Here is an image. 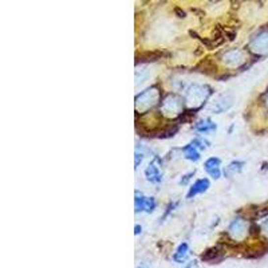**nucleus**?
I'll use <instances>...</instances> for the list:
<instances>
[{
    "label": "nucleus",
    "instance_id": "obj_1",
    "mask_svg": "<svg viewBox=\"0 0 268 268\" xmlns=\"http://www.w3.org/2000/svg\"><path fill=\"white\" fill-rule=\"evenodd\" d=\"M251 49L255 53H263V51L268 50V31H262L251 42Z\"/></svg>",
    "mask_w": 268,
    "mask_h": 268
},
{
    "label": "nucleus",
    "instance_id": "obj_2",
    "mask_svg": "<svg viewBox=\"0 0 268 268\" xmlns=\"http://www.w3.org/2000/svg\"><path fill=\"white\" fill-rule=\"evenodd\" d=\"M205 170H207V173L211 176V177H214V179H220V176H221V169H220V160L218 159H209L205 161Z\"/></svg>",
    "mask_w": 268,
    "mask_h": 268
},
{
    "label": "nucleus",
    "instance_id": "obj_3",
    "mask_svg": "<svg viewBox=\"0 0 268 268\" xmlns=\"http://www.w3.org/2000/svg\"><path fill=\"white\" fill-rule=\"evenodd\" d=\"M168 55L164 51H145L137 55V62H156L162 56Z\"/></svg>",
    "mask_w": 268,
    "mask_h": 268
},
{
    "label": "nucleus",
    "instance_id": "obj_4",
    "mask_svg": "<svg viewBox=\"0 0 268 268\" xmlns=\"http://www.w3.org/2000/svg\"><path fill=\"white\" fill-rule=\"evenodd\" d=\"M208 188H209V180H207V179L197 180V181H196V183L193 184V187L189 189L187 197H188V199H190V197H193V196H196V194L204 193V192H205V190H207Z\"/></svg>",
    "mask_w": 268,
    "mask_h": 268
},
{
    "label": "nucleus",
    "instance_id": "obj_5",
    "mask_svg": "<svg viewBox=\"0 0 268 268\" xmlns=\"http://www.w3.org/2000/svg\"><path fill=\"white\" fill-rule=\"evenodd\" d=\"M145 174H146V179L149 180L150 183H154V184H159V183H161V180H162V174H161L160 169L153 162L149 164V166L146 168Z\"/></svg>",
    "mask_w": 268,
    "mask_h": 268
},
{
    "label": "nucleus",
    "instance_id": "obj_6",
    "mask_svg": "<svg viewBox=\"0 0 268 268\" xmlns=\"http://www.w3.org/2000/svg\"><path fill=\"white\" fill-rule=\"evenodd\" d=\"M196 130L204 134L211 133V132H214V130H216V125H214L209 118L203 119V121H200L199 124L196 125Z\"/></svg>",
    "mask_w": 268,
    "mask_h": 268
},
{
    "label": "nucleus",
    "instance_id": "obj_7",
    "mask_svg": "<svg viewBox=\"0 0 268 268\" xmlns=\"http://www.w3.org/2000/svg\"><path fill=\"white\" fill-rule=\"evenodd\" d=\"M243 168H244L243 161H234V162H231V164L227 166V169L224 170V174H225L227 177H229V176H234V174L241 172Z\"/></svg>",
    "mask_w": 268,
    "mask_h": 268
},
{
    "label": "nucleus",
    "instance_id": "obj_8",
    "mask_svg": "<svg viewBox=\"0 0 268 268\" xmlns=\"http://www.w3.org/2000/svg\"><path fill=\"white\" fill-rule=\"evenodd\" d=\"M188 253H189L188 244L183 243L181 245H180L179 248H177L176 253L173 255V259L176 260V262H179V263H183L185 259L188 258Z\"/></svg>",
    "mask_w": 268,
    "mask_h": 268
},
{
    "label": "nucleus",
    "instance_id": "obj_9",
    "mask_svg": "<svg viewBox=\"0 0 268 268\" xmlns=\"http://www.w3.org/2000/svg\"><path fill=\"white\" fill-rule=\"evenodd\" d=\"M184 154H185V159L190 160V161H197L200 160V153L196 149V146L193 144H189L185 146L184 149Z\"/></svg>",
    "mask_w": 268,
    "mask_h": 268
},
{
    "label": "nucleus",
    "instance_id": "obj_10",
    "mask_svg": "<svg viewBox=\"0 0 268 268\" xmlns=\"http://www.w3.org/2000/svg\"><path fill=\"white\" fill-rule=\"evenodd\" d=\"M201 73H205V74H212L214 71H216V65H214L212 60L209 59H204L203 62H200V65L197 66V69H201Z\"/></svg>",
    "mask_w": 268,
    "mask_h": 268
},
{
    "label": "nucleus",
    "instance_id": "obj_11",
    "mask_svg": "<svg viewBox=\"0 0 268 268\" xmlns=\"http://www.w3.org/2000/svg\"><path fill=\"white\" fill-rule=\"evenodd\" d=\"M217 256H218L217 248H209L203 253L201 259H203V260H205V262H211V260H214V259L217 258Z\"/></svg>",
    "mask_w": 268,
    "mask_h": 268
},
{
    "label": "nucleus",
    "instance_id": "obj_12",
    "mask_svg": "<svg viewBox=\"0 0 268 268\" xmlns=\"http://www.w3.org/2000/svg\"><path fill=\"white\" fill-rule=\"evenodd\" d=\"M145 199L146 197H144L141 193H135V212H142V211H145Z\"/></svg>",
    "mask_w": 268,
    "mask_h": 268
},
{
    "label": "nucleus",
    "instance_id": "obj_13",
    "mask_svg": "<svg viewBox=\"0 0 268 268\" xmlns=\"http://www.w3.org/2000/svg\"><path fill=\"white\" fill-rule=\"evenodd\" d=\"M154 208H156V200H154L153 197H146L144 205L145 212H153Z\"/></svg>",
    "mask_w": 268,
    "mask_h": 268
},
{
    "label": "nucleus",
    "instance_id": "obj_14",
    "mask_svg": "<svg viewBox=\"0 0 268 268\" xmlns=\"http://www.w3.org/2000/svg\"><path fill=\"white\" fill-rule=\"evenodd\" d=\"M193 174H194V172H190V173H189V174L184 176V179H181V181H180V184H183V185L188 184V181H189V180H190V176H193Z\"/></svg>",
    "mask_w": 268,
    "mask_h": 268
},
{
    "label": "nucleus",
    "instance_id": "obj_15",
    "mask_svg": "<svg viewBox=\"0 0 268 268\" xmlns=\"http://www.w3.org/2000/svg\"><path fill=\"white\" fill-rule=\"evenodd\" d=\"M174 12L179 15V18H185V12L184 11H181V8H179V7H176V8H174Z\"/></svg>",
    "mask_w": 268,
    "mask_h": 268
},
{
    "label": "nucleus",
    "instance_id": "obj_16",
    "mask_svg": "<svg viewBox=\"0 0 268 268\" xmlns=\"http://www.w3.org/2000/svg\"><path fill=\"white\" fill-rule=\"evenodd\" d=\"M184 268H197V263L196 262H189Z\"/></svg>",
    "mask_w": 268,
    "mask_h": 268
},
{
    "label": "nucleus",
    "instance_id": "obj_17",
    "mask_svg": "<svg viewBox=\"0 0 268 268\" xmlns=\"http://www.w3.org/2000/svg\"><path fill=\"white\" fill-rule=\"evenodd\" d=\"M141 234V227H138V225H135V235Z\"/></svg>",
    "mask_w": 268,
    "mask_h": 268
},
{
    "label": "nucleus",
    "instance_id": "obj_18",
    "mask_svg": "<svg viewBox=\"0 0 268 268\" xmlns=\"http://www.w3.org/2000/svg\"><path fill=\"white\" fill-rule=\"evenodd\" d=\"M264 231H266V234L268 236V223H266V225H264Z\"/></svg>",
    "mask_w": 268,
    "mask_h": 268
},
{
    "label": "nucleus",
    "instance_id": "obj_19",
    "mask_svg": "<svg viewBox=\"0 0 268 268\" xmlns=\"http://www.w3.org/2000/svg\"><path fill=\"white\" fill-rule=\"evenodd\" d=\"M139 268H149V267H148V264H141V267Z\"/></svg>",
    "mask_w": 268,
    "mask_h": 268
},
{
    "label": "nucleus",
    "instance_id": "obj_20",
    "mask_svg": "<svg viewBox=\"0 0 268 268\" xmlns=\"http://www.w3.org/2000/svg\"><path fill=\"white\" fill-rule=\"evenodd\" d=\"M267 105H268V100H267Z\"/></svg>",
    "mask_w": 268,
    "mask_h": 268
}]
</instances>
